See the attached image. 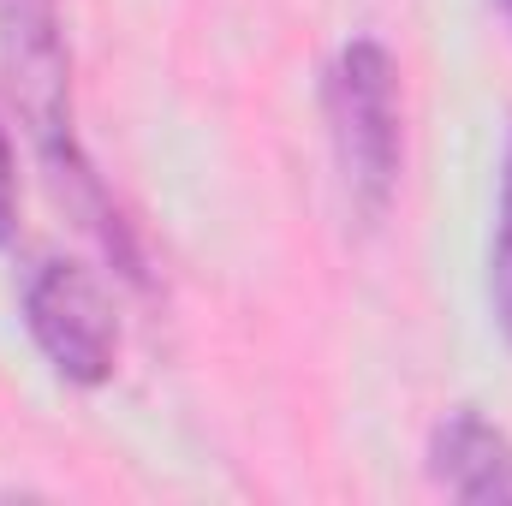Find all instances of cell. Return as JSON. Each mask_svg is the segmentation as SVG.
Returning a JSON list of instances; mask_svg holds the SVG:
<instances>
[{"mask_svg": "<svg viewBox=\"0 0 512 506\" xmlns=\"http://www.w3.org/2000/svg\"><path fill=\"white\" fill-rule=\"evenodd\" d=\"M18 239V173H12V143L0 126V251Z\"/></svg>", "mask_w": 512, "mask_h": 506, "instance_id": "6", "label": "cell"}, {"mask_svg": "<svg viewBox=\"0 0 512 506\" xmlns=\"http://www.w3.org/2000/svg\"><path fill=\"white\" fill-rule=\"evenodd\" d=\"M0 66H6V96L30 131L54 191L78 209L84 233L120 262V274H143L120 209L108 203L90 155L78 149L72 131V60H66V30H60V0H0Z\"/></svg>", "mask_w": 512, "mask_h": 506, "instance_id": "1", "label": "cell"}, {"mask_svg": "<svg viewBox=\"0 0 512 506\" xmlns=\"http://www.w3.org/2000/svg\"><path fill=\"white\" fill-rule=\"evenodd\" d=\"M489 310L512 346V126L501 149V185H495V233H489Z\"/></svg>", "mask_w": 512, "mask_h": 506, "instance_id": "5", "label": "cell"}, {"mask_svg": "<svg viewBox=\"0 0 512 506\" xmlns=\"http://www.w3.org/2000/svg\"><path fill=\"white\" fill-rule=\"evenodd\" d=\"M24 328L36 352L54 364V376L72 387H102L120 358V322L96 286L90 268L78 262H42L24 280Z\"/></svg>", "mask_w": 512, "mask_h": 506, "instance_id": "3", "label": "cell"}, {"mask_svg": "<svg viewBox=\"0 0 512 506\" xmlns=\"http://www.w3.org/2000/svg\"><path fill=\"white\" fill-rule=\"evenodd\" d=\"M429 477L465 506H512V441L477 405H453L429 429Z\"/></svg>", "mask_w": 512, "mask_h": 506, "instance_id": "4", "label": "cell"}, {"mask_svg": "<svg viewBox=\"0 0 512 506\" xmlns=\"http://www.w3.org/2000/svg\"><path fill=\"white\" fill-rule=\"evenodd\" d=\"M495 6H501V18H507V30H512V0H495Z\"/></svg>", "mask_w": 512, "mask_h": 506, "instance_id": "7", "label": "cell"}, {"mask_svg": "<svg viewBox=\"0 0 512 506\" xmlns=\"http://www.w3.org/2000/svg\"><path fill=\"white\" fill-rule=\"evenodd\" d=\"M322 114L334 143V173L346 215L358 227H382L399 191V66L376 36H352L328 78H322Z\"/></svg>", "mask_w": 512, "mask_h": 506, "instance_id": "2", "label": "cell"}]
</instances>
